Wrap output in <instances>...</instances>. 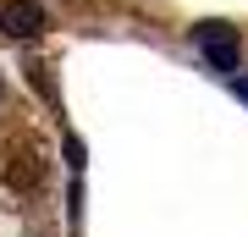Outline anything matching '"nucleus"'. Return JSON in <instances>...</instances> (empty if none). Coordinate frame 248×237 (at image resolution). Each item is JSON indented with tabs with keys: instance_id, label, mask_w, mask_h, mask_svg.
Segmentation results:
<instances>
[{
	"instance_id": "nucleus-2",
	"label": "nucleus",
	"mask_w": 248,
	"mask_h": 237,
	"mask_svg": "<svg viewBox=\"0 0 248 237\" xmlns=\"http://www.w3.org/2000/svg\"><path fill=\"white\" fill-rule=\"evenodd\" d=\"M0 28H6L11 39H33V33L50 28V17H45V6H33V0H6V6H0Z\"/></svg>"
},
{
	"instance_id": "nucleus-1",
	"label": "nucleus",
	"mask_w": 248,
	"mask_h": 237,
	"mask_svg": "<svg viewBox=\"0 0 248 237\" xmlns=\"http://www.w3.org/2000/svg\"><path fill=\"white\" fill-rule=\"evenodd\" d=\"M193 44L204 50V61L215 72H237V55H243V39L232 22H199L193 28Z\"/></svg>"
},
{
	"instance_id": "nucleus-3",
	"label": "nucleus",
	"mask_w": 248,
	"mask_h": 237,
	"mask_svg": "<svg viewBox=\"0 0 248 237\" xmlns=\"http://www.w3.org/2000/svg\"><path fill=\"white\" fill-rule=\"evenodd\" d=\"M39 182H45V171H39V155L17 149V155L6 160V188H11V193H33Z\"/></svg>"
},
{
	"instance_id": "nucleus-5",
	"label": "nucleus",
	"mask_w": 248,
	"mask_h": 237,
	"mask_svg": "<svg viewBox=\"0 0 248 237\" xmlns=\"http://www.w3.org/2000/svg\"><path fill=\"white\" fill-rule=\"evenodd\" d=\"M0 99H6V83H0Z\"/></svg>"
},
{
	"instance_id": "nucleus-4",
	"label": "nucleus",
	"mask_w": 248,
	"mask_h": 237,
	"mask_svg": "<svg viewBox=\"0 0 248 237\" xmlns=\"http://www.w3.org/2000/svg\"><path fill=\"white\" fill-rule=\"evenodd\" d=\"M232 88H237V99H243V105H248V78H237V83H232Z\"/></svg>"
}]
</instances>
